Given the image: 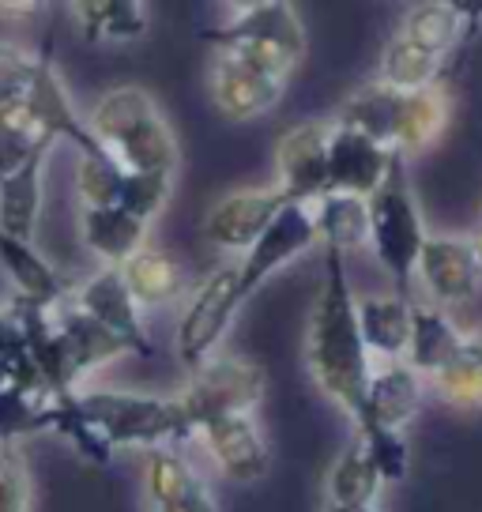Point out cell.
<instances>
[{
  "label": "cell",
  "mask_w": 482,
  "mask_h": 512,
  "mask_svg": "<svg viewBox=\"0 0 482 512\" xmlns=\"http://www.w3.org/2000/svg\"><path fill=\"white\" fill-rule=\"evenodd\" d=\"M125 283H129L132 298L140 309H162V305H174L185 290V268L177 264L170 253L162 249H140L129 264L121 268Z\"/></svg>",
  "instance_id": "cell-26"
},
{
  "label": "cell",
  "mask_w": 482,
  "mask_h": 512,
  "mask_svg": "<svg viewBox=\"0 0 482 512\" xmlns=\"http://www.w3.org/2000/svg\"><path fill=\"white\" fill-rule=\"evenodd\" d=\"M287 208L279 189H238L223 196L204 219V238L226 253H249L272 219Z\"/></svg>",
  "instance_id": "cell-13"
},
{
  "label": "cell",
  "mask_w": 482,
  "mask_h": 512,
  "mask_svg": "<svg viewBox=\"0 0 482 512\" xmlns=\"http://www.w3.org/2000/svg\"><path fill=\"white\" fill-rule=\"evenodd\" d=\"M283 98V83L257 72L253 64L238 61L230 53H215L211 61V102L226 121H253L264 117Z\"/></svg>",
  "instance_id": "cell-16"
},
{
  "label": "cell",
  "mask_w": 482,
  "mask_h": 512,
  "mask_svg": "<svg viewBox=\"0 0 482 512\" xmlns=\"http://www.w3.org/2000/svg\"><path fill=\"white\" fill-rule=\"evenodd\" d=\"M400 121H403V91H392L385 83H370L362 91H354L343 106H339L336 125L358 128L381 147L396 151L400 144Z\"/></svg>",
  "instance_id": "cell-24"
},
{
  "label": "cell",
  "mask_w": 482,
  "mask_h": 512,
  "mask_svg": "<svg viewBox=\"0 0 482 512\" xmlns=\"http://www.w3.org/2000/svg\"><path fill=\"white\" fill-rule=\"evenodd\" d=\"M174 192V177L166 174H129L125 177V192H121V211H129L136 219H144L151 226V219H159V211L166 208Z\"/></svg>",
  "instance_id": "cell-36"
},
{
  "label": "cell",
  "mask_w": 482,
  "mask_h": 512,
  "mask_svg": "<svg viewBox=\"0 0 482 512\" xmlns=\"http://www.w3.org/2000/svg\"><path fill=\"white\" fill-rule=\"evenodd\" d=\"M31 467L19 445H0V512H31Z\"/></svg>",
  "instance_id": "cell-37"
},
{
  "label": "cell",
  "mask_w": 482,
  "mask_h": 512,
  "mask_svg": "<svg viewBox=\"0 0 482 512\" xmlns=\"http://www.w3.org/2000/svg\"><path fill=\"white\" fill-rule=\"evenodd\" d=\"M129 170L117 166L106 151L80 155L76 162V192H80L83 208H121V192H125Z\"/></svg>",
  "instance_id": "cell-32"
},
{
  "label": "cell",
  "mask_w": 482,
  "mask_h": 512,
  "mask_svg": "<svg viewBox=\"0 0 482 512\" xmlns=\"http://www.w3.org/2000/svg\"><path fill=\"white\" fill-rule=\"evenodd\" d=\"M151 512H219V509H215V497H211V501H189V505H155Z\"/></svg>",
  "instance_id": "cell-38"
},
{
  "label": "cell",
  "mask_w": 482,
  "mask_h": 512,
  "mask_svg": "<svg viewBox=\"0 0 482 512\" xmlns=\"http://www.w3.org/2000/svg\"><path fill=\"white\" fill-rule=\"evenodd\" d=\"M392 159H396V151L381 147L366 132L347 125H332V140H328V192L370 200L373 192L385 185Z\"/></svg>",
  "instance_id": "cell-12"
},
{
  "label": "cell",
  "mask_w": 482,
  "mask_h": 512,
  "mask_svg": "<svg viewBox=\"0 0 482 512\" xmlns=\"http://www.w3.org/2000/svg\"><path fill=\"white\" fill-rule=\"evenodd\" d=\"M467 245H471V256H475V264H479V272H482V226H475V230L467 234Z\"/></svg>",
  "instance_id": "cell-39"
},
{
  "label": "cell",
  "mask_w": 482,
  "mask_h": 512,
  "mask_svg": "<svg viewBox=\"0 0 482 512\" xmlns=\"http://www.w3.org/2000/svg\"><path fill=\"white\" fill-rule=\"evenodd\" d=\"M80 241L102 260V268H125L147 249V223L121 208H83Z\"/></svg>",
  "instance_id": "cell-21"
},
{
  "label": "cell",
  "mask_w": 482,
  "mask_h": 512,
  "mask_svg": "<svg viewBox=\"0 0 482 512\" xmlns=\"http://www.w3.org/2000/svg\"><path fill=\"white\" fill-rule=\"evenodd\" d=\"M87 128L95 144L129 174H177L181 151H177L174 132L144 87L121 83L106 91L87 117Z\"/></svg>",
  "instance_id": "cell-2"
},
{
  "label": "cell",
  "mask_w": 482,
  "mask_h": 512,
  "mask_svg": "<svg viewBox=\"0 0 482 512\" xmlns=\"http://www.w3.org/2000/svg\"><path fill=\"white\" fill-rule=\"evenodd\" d=\"M324 512H377V505H336V501H324Z\"/></svg>",
  "instance_id": "cell-40"
},
{
  "label": "cell",
  "mask_w": 482,
  "mask_h": 512,
  "mask_svg": "<svg viewBox=\"0 0 482 512\" xmlns=\"http://www.w3.org/2000/svg\"><path fill=\"white\" fill-rule=\"evenodd\" d=\"M418 275L426 283V294L437 302V309H456L479 294L482 272L471 256L467 238H430L422 245Z\"/></svg>",
  "instance_id": "cell-15"
},
{
  "label": "cell",
  "mask_w": 482,
  "mask_h": 512,
  "mask_svg": "<svg viewBox=\"0 0 482 512\" xmlns=\"http://www.w3.org/2000/svg\"><path fill=\"white\" fill-rule=\"evenodd\" d=\"M366 208H370L373 256H377V264L385 268L388 279L396 283V290L407 294L418 275L422 245L430 241L426 219H422L415 189H411V177H407V155L396 151L385 185L366 200Z\"/></svg>",
  "instance_id": "cell-5"
},
{
  "label": "cell",
  "mask_w": 482,
  "mask_h": 512,
  "mask_svg": "<svg viewBox=\"0 0 482 512\" xmlns=\"http://www.w3.org/2000/svg\"><path fill=\"white\" fill-rule=\"evenodd\" d=\"M68 302L76 305V309H83L91 320H98L102 328H110L121 343H129L132 354H140V358L155 354L151 336H147L144 328V309L132 298L121 268H98L95 275H87L80 287H72Z\"/></svg>",
  "instance_id": "cell-11"
},
{
  "label": "cell",
  "mask_w": 482,
  "mask_h": 512,
  "mask_svg": "<svg viewBox=\"0 0 482 512\" xmlns=\"http://www.w3.org/2000/svg\"><path fill=\"white\" fill-rule=\"evenodd\" d=\"M366 403H370V430H396L403 433V426L418 415L422 407V377L407 362H381L370 377V392H366ZM358 433V437H362Z\"/></svg>",
  "instance_id": "cell-19"
},
{
  "label": "cell",
  "mask_w": 482,
  "mask_h": 512,
  "mask_svg": "<svg viewBox=\"0 0 482 512\" xmlns=\"http://www.w3.org/2000/svg\"><path fill=\"white\" fill-rule=\"evenodd\" d=\"M430 384L452 407H482V358L471 347H464V354H456L449 366L437 369Z\"/></svg>",
  "instance_id": "cell-33"
},
{
  "label": "cell",
  "mask_w": 482,
  "mask_h": 512,
  "mask_svg": "<svg viewBox=\"0 0 482 512\" xmlns=\"http://www.w3.org/2000/svg\"><path fill=\"white\" fill-rule=\"evenodd\" d=\"M437 72H441V57L426 53V49H418L415 42H407V38L400 34V38H392V42L381 49L377 83H385V87H392V91L411 95V91L434 87Z\"/></svg>",
  "instance_id": "cell-30"
},
{
  "label": "cell",
  "mask_w": 482,
  "mask_h": 512,
  "mask_svg": "<svg viewBox=\"0 0 482 512\" xmlns=\"http://www.w3.org/2000/svg\"><path fill=\"white\" fill-rule=\"evenodd\" d=\"M370 358L373 354L366 351L362 328H358V298H354L351 275H347V256L324 249L321 294H317L313 317H309L306 362L313 381L321 384V392L347 411L358 433L370 426V403H366L373 377Z\"/></svg>",
  "instance_id": "cell-1"
},
{
  "label": "cell",
  "mask_w": 482,
  "mask_h": 512,
  "mask_svg": "<svg viewBox=\"0 0 482 512\" xmlns=\"http://www.w3.org/2000/svg\"><path fill=\"white\" fill-rule=\"evenodd\" d=\"M0 268L16 290L12 305H23V309H57L72 294V283L34 249V241L0 234Z\"/></svg>",
  "instance_id": "cell-17"
},
{
  "label": "cell",
  "mask_w": 482,
  "mask_h": 512,
  "mask_svg": "<svg viewBox=\"0 0 482 512\" xmlns=\"http://www.w3.org/2000/svg\"><path fill=\"white\" fill-rule=\"evenodd\" d=\"M19 113L27 117V125L42 136V140H68L80 155H91V151H102L91 136V128L83 121L72 98H68V87L61 83V72H57V61H53V49H42L38 53V72H34V83L27 91V102L19 106Z\"/></svg>",
  "instance_id": "cell-10"
},
{
  "label": "cell",
  "mask_w": 482,
  "mask_h": 512,
  "mask_svg": "<svg viewBox=\"0 0 482 512\" xmlns=\"http://www.w3.org/2000/svg\"><path fill=\"white\" fill-rule=\"evenodd\" d=\"M358 328L366 351L381 362H403L411 343V302L403 294H366L358 302Z\"/></svg>",
  "instance_id": "cell-22"
},
{
  "label": "cell",
  "mask_w": 482,
  "mask_h": 512,
  "mask_svg": "<svg viewBox=\"0 0 482 512\" xmlns=\"http://www.w3.org/2000/svg\"><path fill=\"white\" fill-rule=\"evenodd\" d=\"M313 223H317V238L324 249L347 256L351 249L370 245V208L358 196H339V192L321 196L313 204Z\"/></svg>",
  "instance_id": "cell-27"
},
{
  "label": "cell",
  "mask_w": 482,
  "mask_h": 512,
  "mask_svg": "<svg viewBox=\"0 0 482 512\" xmlns=\"http://www.w3.org/2000/svg\"><path fill=\"white\" fill-rule=\"evenodd\" d=\"M241 305H245V298H241L238 287V264H226L219 272H211L196 287V294L189 298L174 332L177 358H181V366L189 369V373L204 366L208 358H215V347L230 332L234 313H238Z\"/></svg>",
  "instance_id": "cell-7"
},
{
  "label": "cell",
  "mask_w": 482,
  "mask_h": 512,
  "mask_svg": "<svg viewBox=\"0 0 482 512\" xmlns=\"http://www.w3.org/2000/svg\"><path fill=\"white\" fill-rule=\"evenodd\" d=\"M328 140L332 128L324 121H302L283 128L275 144V166H279V196L283 204L313 208L321 196H328Z\"/></svg>",
  "instance_id": "cell-8"
},
{
  "label": "cell",
  "mask_w": 482,
  "mask_h": 512,
  "mask_svg": "<svg viewBox=\"0 0 482 512\" xmlns=\"http://www.w3.org/2000/svg\"><path fill=\"white\" fill-rule=\"evenodd\" d=\"M0 369H8L16 377L19 388H27L34 396H46V388L38 381V369H34L31 354H27V336H23V320L12 305L0 309ZM49 400V396H46Z\"/></svg>",
  "instance_id": "cell-34"
},
{
  "label": "cell",
  "mask_w": 482,
  "mask_h": 512,
  "mask_svg": "<svg viewBox=\"0 0 482 512\" xmlns=\"http://www.w3.org/2000/svg\"><path fill=\"white\" fill-rule=\"evenodd\" d=\"M317 223H313V208L302 204H287L272 219V226L260 234V241L238 260V287L241 298L249 302L275 272H283L290 260H298L317 245Z\"/></svg>",
  "instance_id": "cell-9"
},
{
  "label": "cell",
  "mask_w": 482,
  "mask_h": 512,
  "mask_svg": "<svg viewBox=\"0 0 482 512\" xmlns=\"http://www.w3.org/2000/svg\"><path fill=\"white\" fill-rule=\"evenodd\" d=\"M381 486L385 479L362 441H354L328 471V501H336V505H377Z\"/></svg>",
  "instance_id": "cell-31"
},
{
  "label": "cell",
  "mask_w": 482,
  "mask_h": 512,
  "mask_svg": "<svg viewBox=\"0 0 482 512\" xmlns=\"http://www.w3.org/2000/svg\"><path fill=\"white\" fill-rule=\"evenodd\" d=\"M467 336L452 324V317L437 305H422L411 302V343H407V366L415 369L418 377H434L437 369H445L456 358L464 354Z\"/></svg>",
  "instance_id": "cell-20"
},
{
  "label": "cell",
  "mask_w": 482,
  "mask_h": 512,
  "mask_svg": "<svg viewBox=\"0 0 482 512\" xmlns=\"http://www.w3.org/2000/svg\"><path fill=\"white\" fill-rule=\"evenodd\" d=\"M460 31H464V4L426 0V4H411L407 19H403V38L415 42L418 49L441 57V61L460 42Z\"/></svg>",
  "instance_id": "cell-28"
},
{
  "label": "cell",
  "mask_w": 482,
  "mask_h": 512,
  "mask_svg": "<svg viewBox=\"0 0 482 512\" xmlns=\"http://www.w3.org/2000/svg\"><path fill=\"white\" fill-rule=\"evenodd\" d=\"M200 38L211 42L215 53H230L279 83H287L290 72L306 57V31L287 0L241 4L226 23L200 31Z\"/></svg>",
  "instance_id": "cell-4"
},
{
  "label": "cell",
  "mask_w": 482,
  "mask_h": 512,
  "mask_svg": "<svg viewBox=\"0 0 482 512\" xmlns=\"http://www.w3.org/2000/svg\"><path fill=\"white\" fill-rule=\"evenodd\" d=\"M34 72H38V53L0 42V113H16L27 102Z\"/></svg>",
  "instance_id": "cell-35"
},
{
  "label": "cell",
  "mask_w": 482,
  "mask_h": 512,
  "mask_svg": "<svg viewBox=\"0 0 482 512\" xmlns=\"http://www.w3.org/2000/svg\"><path fill=\"white\" fill-rule=\"evenodd\" d=\"M196 437L204 441L208 456L226 479L234 482H257L272 467V452L260 437L253 415H226L215 422H204Z\"/></svg>",
  "instance_id": "cell-14"
},
{
  "label": "cell",
  "mask_w": 482,
  "mask_h": 512,
  "mask_svg": "<svg viewBox=\"0 0 482 512\" xmlns=\"http://www.w3.org/2000/svg\"><path fill=\"white\" fill-rule=\"evenodd\" d=\"M53 144H42L31 159L0 174V234L19 241H34V226L42 215V177H46V162Z\"/></svg>",
  "instance_id": "cell-18"
},
{
  "label": "cell",
  "mask_w": 482,
  "mask_h": 512,
  "mask_svg": "<svg viewBox=\"0 0 482 512\" xmlns=\"http://www.w3.org/2000/svg\"><path fill=\"white\" fill-rule=\"evenodd\" d=\"M144 486L155 505H189V501H211V486L177 448H151L144 467Z\"/></svg>",
  "instance_id": "cell-25"
},
{
  "label": "cell",
  "mask_w": 482,
  "mask_h": 512,
  "mask_svg": "<svg viewBox=\"0 0 482 512\" xmlns=\"http://www.w3.org/2000/svg\"><path fill=\"white\" fill-rule=\"evenodd\" d=\"M467 347H471V351L482 358V320L475 324V328H471V332H467Z\"/></svg>",
  "instance_id": "cell-41"
},
{
  "label": "cell",
  "mask_w": 482,
  "mask_h": 512,
  "mask_svg": "<svg viewBox=\"0 0 482 512\" xmlns=\"http://www.w3.org/2000/svg\"><path fill=\"white\" fill-rule=\"evenodd\" d=\"M449 125V98L441 87H426V91H411L403 95V121H400V155H415L426 151L437 136Z\"/></svg>",
  "instance_id": "cell-29"
},
{
  "label": "cell",
  "mask_w": 482,
  "mask_h": 512,
  "mask_svg": "<svg viewBox=\"0 0 482 512\" xmlns=\"http://www.w3.org/2000/svg\"><path fill=\"white\" fill-rule=\"evenodd\" d=\"M80 418L106 441L110 452L117 448H170L174 441L196 437L177 396H147V392H117V388H80L72 392Z\"/></svg>",
  "instance_id": "cell-3"
},
{
  "label": "cell",
  "mask_w": 482,
  "mask_h": 512,
  "mask_svg": "<svg viewBox=\"0 0 482 512\" xmlns=\"http://www.w3.org/2000/svg\"><path fill=\"white\" fill-rule=\"evenodd\" d=\"M80 34L91 46H121L144 38L151 27L147 4L140 0H80L68 8Z\"/></svg>",
  "instance_id": "cell-23"
},
{
  "label": "cell",
  "mask_w": 482,
  "mask_h": 512,
  "mask_svg": "<svg viewBox=\"0 0 482 512\" xmlns=\"http://www.w3.org/2000/svg\"><path fill=\"white\" fill-rule=\"evenodd\" d=\"M260 396H264V369L257 362L234 358V354H215L200 369H193L177 403L196 433L204 422H215V418L253 415Z\"/></svg>",
  "instance_id": "cell-6"
}]
</instances>
